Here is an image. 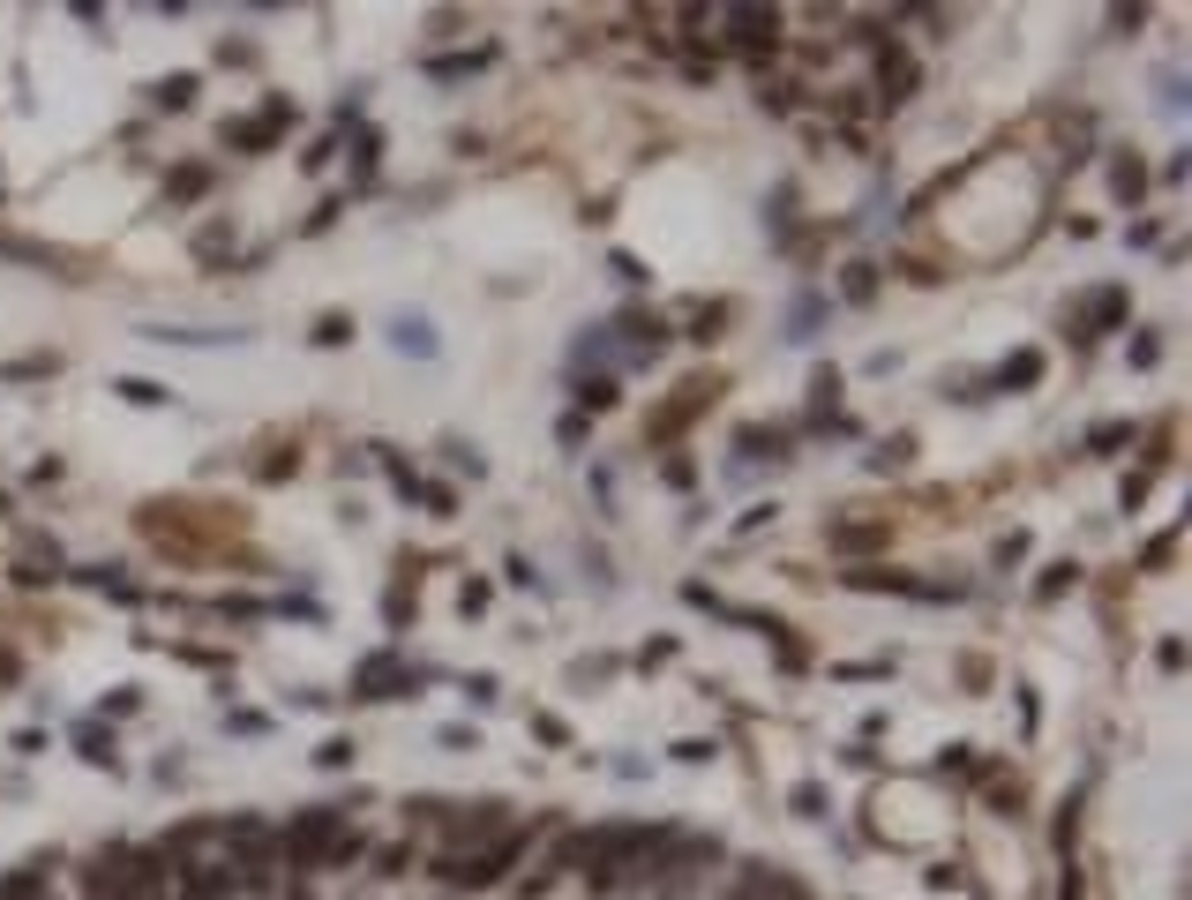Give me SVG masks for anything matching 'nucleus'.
Wrapping results in <instances>:
<instances>
[{"instance_id":"f257e3e1","label":"nucleus","mask_w":1192,"mask_h":900,"mask_svg":"<svg viewBox=\"0 0 1192 900\" xmlns=\"http://www.w3.org/2000/svg\"><path fill=\"white\" fill-rule=\"evenodd\" d=\"M517 848H525V841H495V848H488V856H458V848H450V856L435 863V870H443V878H450V886H495V878H503V863H517Z\"/></svg>"},{"instance_id":"f03ea898","label":"nucleus","mask_w":1192,"mask_h":900,"mask_svg":"<svg viewBox=\"0 0 1192 900\" xmlns=\"http://www.w3.org/2000/svg\"><path fill=\"white\" fill-rule=\"evenodd\" d=\"M331 833H338V811H308L293 833H286V863H300V870H308V863L331 848Z\"/></svg>"},{"instance_id":"7ed1b4c3","label":"nucleus","mask_w":1192,"mask_h":900,"mask_svg":"<svg viewBox=\"0 0 1192 900\" xmlns=\"http://www.w3.org/2000/svg\"><path fill=\"white\" fill-rule=\"evenodd\" d=\"M727 38L743 45V53H766L780 38V15L772 8H727Z\"/></svg>"},{"instance_id":"20e7f679","label":"nucleus","mask_w":1192,"mask_h":900,"mask_svg":"<svg viewBox=\"0 0 1192 900\" xmlns=\"http://www.w3.org/2000/svg\"><path fill=\"white\" fill-rule=\"evenodd\" d=\"M286 121H293V105H286V98H270V113H263V121H225V143H233V151H263V143L286 129Z\"/></svg>"},{"instance_id":"39448f33","label":"nucleus","mask_w":1192,"mask_h":900,"mask_svg":"<svg viewBox=\"0 0 1192 900\" xmlns=\"http://www.w3.org/2000/svg\"><path fill=\"white\" fill-rule=\"evenodd\" d=\"M705 398H713V376H690L676 405H668V413H653V443H660V435H676L690 413H705Z\"/></svg>"},{"instance_id":"423d86ee","label":"nucleus","mask_w":1192,"mask_h":900,"mask_svg":"<svg viewBox=\"0 0 1192 900\" xmlns=\"http://www.w3.org/2000/svg\"><path fill=\"white\" fill-rule=\"evenodd\" d=\"M743 900H810V893L795 878H780L772 863H750V870H743Z\"/></svg>"},{"instance_id":"0eeeda50","label":"nucleus","mask_w":1192,"mask_h":900,"mask_svg":"<svg viewBox=\"0 0 1192 900\" xmlns=\"http://www.w3.org/2000/svg\"><path fill=\"white\" fill-rule=\"evenodd\" d=\"M878 90H885V105H900V98L915 90V60L893 53V45H878Z\"/></svg>"},{"instance_id":"6e6552de","label":"nucleus","mask_w":1192,"mask_h":900,"mask_svg":"<svg viewBox=\"0 0 1192 900\" xmlns=\"http://www.w3.org/2000/svg\"><path fill=\"white\" fill-rule=\"evenodd\" d=\"M488 60H495V45H480V53H443V60H427V76H435V84H458V76H480Z\"/></svg>"},{"instance_id":"1a4fd4ad","label":"nucleus","mask_w":1192,"mask_h":900,"mask_svg":"<svg viewBox=\"0 0 1192 900\" xmlns=\"http://www.w3.org/2000/svg\"><path fill=\"white\" fill-rule=\"evenodd\" d=\"M990 384H998V390H1021V384H1043V353H1013V360H1005V368H998V376H990Z\"/></svg>"},{"instance_id":"9d476101","label":"nucleus","mask_w":1192,"mask_h":900,"mask_svg":"<svg viewBox=\"0 0 1192 900\" xmlns=\"http://www.w3.org/2000/svg\"><path fill=\"white\" fill-rule=\"evenodd\" d=\"M151 105H158V113H172V105H196V76H166V84L151 90Z\"/></svg>"},{"instance_id":"9b49d317","label":"nucleus","mask_w":1192,"mask_h":900,"mask_svg":"<svg viewBox=\"0 0 1192 900\" xmlns=\"http://www.w3.org/2000/svg\"><path fill=\"white\" fill-rule=\"evenodd\" d=\"M180 870H188V863H180ZM225 886H233L225 870H188V900H225Z\"/></svg>"},{"instance_id":"f8f14e48","label":"nucleus","mask_w":1192,"mask_h":900,"mask_svg":"<svg viewBox=\"0 0 1192 900\" xmlns=\"http://www.w3.org/2000/svg\"><path fill=\"white\" fill-rule=\"evenodd\" d=\"M203 188H211V173H203V166H188V173H172V188H166V196H172V203H196Z\"/></svg>"},{"instance_id":"ddd939ff","label":"nucleus","mask_w":1192,"mask_h":900,"mask_svg":"<svg viewBox=\"0 0 1192 900\" xmlns=\"http://www.w3.org/2000/svg\"><path fill=\"white\" fill-rule=\"evenodd\" d=\"M885 525H833V548H878Z\"/></svg>"},{"instance_id":"4468645a","label":"nucleus","mask_w":1192,"mask_h":900,"mask_svg":"<svg viewBox=\"0 0 1192 900\" xmlns=\"http://www.w3.org/2000/svg\"><path fill=\"white\" fill-rule=\"evenodd\" d=\"M1088 323H1103V331H1110V323H1125V293H1095V300H1088Z\"/></svg>"},{"instance_id":"2eb2a0df","label":"nucleus","mask_w":1192,"mask_h":900,"mask_svg":"<svg viewBox=\"0 0 1192 900\" xmlns=\"http://www.w3.org/2000/svg\"><path fill=\"white\" fill-rule=\"evenodd\" d=\"M113 390H121L129 405H158V398H166V390H158V384H143V376H121V384H113Z\"/></svg>"},{"instance_id":"dca6fc26","label":"nucleus","mask_w":1192,"mask_h":900,"mask_svg":"<svg viewBox=\"0 0 1192 900\" xmlns=\"http://www.w3.org/2000/svg\"><path fill=\"white\" fill-rule=\"evenodd\" d=\"M398 345H405V353H413V345H421V353H435V338H427V323H413V315L398 323Z\"/></svg>"},{"instance_id":"f3484780","label":"nucleus","mask_w":1192,"mask_h":900,"mask_svg":"<svg viewBox=\"0 0 1192 900\" xmlns=\"http://www.w3.org/2000/svg\"><path fill=\"white\" fill-rule=\"evenodd\" d=\"M578 398H586V405H615V384H608V376H586Z\"/></svg>"},{"instance_id":"a211bd4d","label":"nucleus","mask_w":1192,"mask_h":900,"mask_svg":"<svg viewBox=\"0 0 1192 900\" xmlns=\"http://www.w3.org/2000/svg\"><path fill=\"white\" fill-rule=\"evenodd\" d=\"M1065 586H1072V563H1050V570H1043V586H1035V593L1050 600V593H1065Z\"/></svg>"},{"instance_id":"6ab92c4d","label":"nucleus","mask_w":1192,"mask_h":900,"mask_svg":"<svg viewBox=\"0 0 1192 900\" xmlns=\"http://www.w3.org/2000/svg\"><path fill=\"white\" fill-rule=\"evenodd\" d=\"M1125 435H1133V429H1125V421H1103V429L1088 435V443H1095V451H1117V443H1125Z\"/></svg>"},{"instance_id":"aec40b11","label":"nucleus","mask_w":1192,"mask_h":900,"mask_svg":"<svg viewBox=\"0 0 1192 900\" xmlns=\"http://www.w3.org/2000/svg\"><path fill=\"white\" fill-rule=\"evenodd\" d=\"M870 293H878V278H870V270L855 263V270H848V300H870Z\"/></svg>"},{"instance_id":"412c9836","label":"nucleus","mask_w":1192,"mask_h":900,"mask_svg":"<svg viewBox=\"0 0 1192 900\" xmlns=\"http://www.w3.org/2000/svg\"><path fill=\"white\" fill-rule=\"evenodd\" d=\"M315 338H323V345H345V338H353V323H345V315H323V331H315Z\"/></svg>"},{"instance_id":"4be33fe9","label":"nucleus","mask_w":1192,"mask_h":900,"mask_svg":"<svg viewBox=\"0 0 1192 900\" xmlns=\"http://www.w3.org/2000/svg\"><path fill=\"white\" fill-rule=\"evenodd\" d=\"M0 511H8V496H0Z\"/></svg>"}]
</instances>
